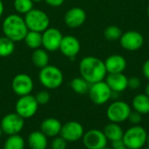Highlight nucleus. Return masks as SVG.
<instances>
[{
    "label": "nucleus",
    "mask_w": 149,
    "mask_h": 149,
    "mask_svg": "<svg viewBox=\"0 0 149 149\" xmlns=\"http://www.w3.org/2000/svg\"><path fill=\"white\" fill-rule=\"evenodd\" d=\"M16 112L24 119L32 118L38 112V104L34 96L29 94L19 97L16 103Z\"/></svg>",
    "instance_id": "8"
},
{
    "label": "nucleus",
    "mask_w": 149,
    "mask_h": 149,
    "mask_svg": "<svg viewBox=\"0 0 149 149\" xmlns=\"http://www.w3.org/2000/svg\"><path fill=\"white\" fill-rule=\"evenodd\" d=\"M83 144L86 149H102L107 146L108 140L103 131L91 129L84 133L82 137Z\"/></svg>",
    "instance_id": "10"
},
{
    "label": "nucleus",
    "mask_w": 149,
    "mask_h": 149,
    "mask_svg": "<svg viewBox=\"0 0 149 149\" xmlns=\"http://www.w3.org/2000/svg\"><path fill=\"white\" fill-rule=\"evenodd\" d=\"M25 24L30 31L43 32L50 25V18L46 12L38 9H32L24 15Z\"/></svg>",
    "instance_id": "5"
},
{
    "label": "nucleus",
    "mask_w": 149,
    "mask_h": 149,
    "mask_svg": "<svg viewBox=\"0 0 149 149\" xmlns=\"http://www.w3.org/2000/svg\"><path fill=\"white\" fill-rule=\"evenodd\" d=\"M15 50V42L6 36L0 37V57H8Z\"/></svg>",
    "instance_id": "27"
},
{
    "label": "nucleus",
    "mask_w": 149,
    "mask_h": 149,
    "mask_svg": "<svg viewBox=\"0 0 149 149\" xmlns=\"http://www.w3.org/2000/svg\"><path fill=\"white\" fill-rule=\"evenodd\" d=\"M102 149H113V148H108V147L107 146V147H105L104 148H102Z\"/></svg>",
    "instance_id": "44"
},
{
    "label": "nucleus",
    "mask_w": 149,
    "mask_h": 149,
    "mask_svg": "<svg viewBox=\"0 0 149 149\" xmlns=\"http://www.w3.org/2000/svg\"><path fill=\"white\" fill-rule=\"evenodd\" d=\"M33 4L31 0H14L13 5L17 13L25 15L33 9Z\"/></svg>",
    "instance_id": "28"
},
{
    "label": "nucleus",
    "mask_w": 149,
    "mask_h": 149,
    "mask_svg": "<svg viewBox=\"0 0 149 149\" xmlns=\"http://www.w3.org/2000/svg\"><path fill=\"white\" fill-rule=\"evenodd\" d=\"M83 126L77 121H69L62 125L59 135L69 142H75L82 139L84 135Z\"/></svg>",
    "instance_id": "14"
},
{
    "label": "nucleus",
    "mask_w": 149,
    "mask_h": 149,
    "mask_svg": "<svg viewBox=\"0 0 149 149\" xmlns=\"http://www.w3.org/2000/svg\"><path fill=\"white\" fill-rule=\"evenodd\" d=\"M127 120H129V122L131 124H133L134 126L139 125L142 121V114H141L140 112H136L134 110L131 111Z\"/></svg>",
    "instance_id": "32"
},
{
    "label": "nucleus",
    "mask_w": 149,
    "mask_h": 149,
    "mask_svg": "<svg viewBox=\"0 0 149 149\" xmlns=\"http://www.w3.org/2000/svg\"><path fill=\"white\" fill-rule=\"evenodd\" d=\"M120 43L125 50L134 52L141 49L144 45V37L141 32L131 30L122 33Z\"/></svg>",
    "instance_id": "12"
},
{
    "label": "nucleus",
    "mask_w": 149,
    "mask_h": 149,
    "mask_svg": "<svg viewBox=\"0 0 149 149\" xmlns=\"http://www.w3.org/2000/svg\"><path fill=\"white\" fill-rule=\"evenodd\" d=\"M142 74L145 78L149 81V59L147 60L142 65Z\"/></svg>",
    "instance_id": "35"
},
{
    "label": "nucleus",
    "mask_w": 149,
    "mask_h": 149,
    "mask_svg": "<svg viewBox=\"0 0 149 149\" xmlns=\"http://www.w3.org/2000/svg\"><path fill=\"white\" fill-rule=\"evenodd\" d=\"M2 29L4 36L14 42L24 40L29 29L24 18L18 14H10L3 21Z\"/></svg>",
    "instance_id": "2"
},
{
    "label": "nucleus",
    "mask_w": 149,
    "mask_h": 149,
    "mask_svg": "<svg viewBox=\"0 0 149 149\" xmlns=\"http://www.w3.org/2000/svg\"><path fill=\"white\" fill-rule=\"evenodd\" d=\"M62 32L54 27H48L42 32V46L47 52H55L59 49Z\"/></svg>",
    "instance_id": "11"
},
{
    "label": "nucleus",
    "mask_w": 149,
    "mask_h": 149,
    "mask_svg": "<svg viewBox=\"0 0 149 149\" xmlns=\"http://www.w3.org/2000/svg\"><path fill=\"white\" fill-rule=\"evenodd\" d=\"M11 88L14 93L19 97L29 95L33 90V80L27 74H18L12 79Z\"/></svg>",
    "instance_id": "13"
},
{
    "label": "nucleus",
    "mask_w": 149,
    "mask_h": 149,
    "mask_svg": "<svg viewBox=\"0 0 149 149\" xmlns=\"http://www.w3.org/2000/svg\"><path fill=\"white\" fill-rule=\"evenodd\" d=\"M4 11V5H3V3L2 0H0V18L2 17L3 13Z\"/></svg>",
    "instance_id": "37"
},
{
    "label": "nucleus",
    "mask_w": 149,
    "mask_h": 149,
    "mask_svg": "<svg viewBox=\"0 0 149 149\" xmlns=\"http://www.w3.org/2000/svg\"><path fill=\"white\" fill-rule=\"evenodd\" d=\"M104 62L107 74L123 73L127 64L125 57L120 54H112L108 56Z\"/></svg>",
    "instance_id": "18"
},
{
    "label": "nucleus",
    "mask_w": 149,
    "mask_h": 149,
    "mask_svg": "<svg viewBox=\"0 0 149 149\" xmlns=\"http://www.w3.org/2000/svg\"><path fill=\"white\" fill-rule=\"evenodd\" d=\"M145 94L149 97V83L146 85V88H145Z\"/></svg>",
    "instance_id": "38"
},
{
    "label": "nucleus",
    "mask_w": 149,
    "mask_h": 149,
    "mask_svg": "<svg viewBox=\"0 0 149 149\" xmlns=\"http://www.w3.org/2000/svg\"><path fill=\"white\" fill-rule=\"evenodd\" d=\"M80 48V42L76 37L72 35H65L63 36L58 50L69 59H74L79 54Z\"/></svg>",
    "instance_id": "15"
},
{
    "label": "nucleus",
    "mask_w": 149,
    "mask_h": 149,
    "mask_svg": "<svg viewBox=\"0 0 149 149\" xmlns=\"http://www.w3.org/2000/svg\"><path fill=\"white\" fill-rule=\"evenodd\" d=\"M34 97H35L38 105H46L50 101V98H51V96H50L49 92L46 91V90H40Z\"/></svg>",
    "instance_id": "30"
},
{
    "label": "nucleus",
    "mask_w": 149,
    "mask_h": 149,
    "mask_svg": "<svg viewBox=\"0 0 149 149\" xmlns=\"http://www.w3.org/2000/svg\"><path fill=\"white\" fill-rule=\"evenodd\" d=\"M131 111V107L127 102L116 100L107 107V117L110 122L120 124L127 120Z\"/></svg>",
    "instance_id": "6"
},
{
    "label": "nucleus",
    "mask_w": 149,
    "mask_h": 149,
    "mask_svg": "<svg viewBox=\"0 0 149 149\" xmlns=\"http://www.w3.org/2000/svg\"><path fill=\"white\" fill-rule=\"evenodd\" d=\"M48 5L52 6V7H59L61 6L65 0H44Z\"/></svg>",
    "instance_id": "34"
},
{
    "label": "nucleus",
    "mask_w": 149,
    "mask_h": 149,
    "mask_svg": "<svg viewBox=\"0 0 149 149\" xmlns=\"http://www.w3.org/2000/svg\"><path fill=\"white\" fill-rule=\"evenodd\" d=\"M86 19V11L80 7H72L69 9L64 17L65 24L70 28L80 27Z\"/></svg>",
    "instance_id": "16"
},
{
    "label": "nucleus",
    "mask_w": 149,
    "mask_h": 149,
    "mask_svg": "<svg viewBox=\"0 0 149 149\" xmlns=\"http://www.w3.org/2000/svg\"><path fill=\"white\" fill-rule=\"evenodd\" d=\"M25 142L22 136L18 134L9 135L3 143V149H24Z\"/></svg>",
    "instance_id": "26"
},
{
    "label": "nucleus",
    "mask_w": 149,
    "mask_h": 149,
    "mask_svg": "<svg viewBox=\"0 0 149 149\" xmlns=\"http://www.w3.org/2000/svg\"><path fill=\"white\" fill-rule=\"evenodd\" d=\"M62 127L61 122L55 118H47L42 121L40 131L47 137H56L60 133Z\"/></svg>",
    "instance_id": "19"
},
{
    "label": "nucleus",
    "mask_w": 149,
    "mask_h": 149,
    "mask_svg": "<svg viewBox=\"0 0 149 149\" xmlns=\"http://www.w3.org/2000/svg\"><path fill=\"white\" fill-rule=\"evenodd\" d=\"M133 109L142 115L149 113V97L146 94L136 95L132 101Z\"/></svg>",
    "instance_id": "21"
},
{
    "label": "nucleus",
    "mask_w": 149,
    "mask_h": 149,
    "mask_svg": "<svg viewBox=\"0 0 149 149\" xmlns=\"http://www.w3.org/2000/svg\"><path fill=\"white\" fill-rule=\"evenodd\" d=\"M38 80L45 88L55 90L62 85L64 82V75L58 67L47 65L45 68H40Z\"/></svg>",
    "instance_id": "3"
},
{
    "label": "nucleus",
    "mask_w": 149,
    "mask_h": 149,
    "mask_svg": "<svg viewBox=\"0 0 149 149\" xmlns=\"http://www.w3.org/2000/svg\"><path fill=\"white\" fill-rule=\"evenodd\" d=\"M67 146V141L64 140L61 136L54 137L51 143V148L52 149H66Z\"/></svg>",
    "instance_id": "31"
},
{
    "label": "nucleus",
    "mask_w": 149,
    "mask_h": 149,
    "mask_svg": "<svg viewBox=\"0 0 149 149\" xmlns=\"http://www.w3.org/2000/svg\"><path fill=\"white\" fill-rule=\"evenodd\" d=\"M49 54L45 48H37L34 49L31 54L32 63L39 68H43L45 66L49 65Z\"/></svg>",
    "instance_id": "23"
},
{
    "label": "nucleus",
    "mask_w": 149,
    "mask_h": 149,
    "mask_svg": "<svg viewBox=\"0 0 149 149\" xmlns=\"http://www.w3.org/2000/svg\"><path fill=\"white\" fill-rule=\"evenodd\" d=\"M90 85L91 84L81 76L73 78L70 83L72 90L79 95H84L87 93L89 90Z\"/></svg>",
    "instance_id": "25"
},
{
    "label": "nucleus",
    "mask_w": 149,
    "mask_h": 149,
    "mask_svg": "<svg viewBox=\"0 0 149 149\" xmlns=\"http://www.w3.org/2000/svg\"><path fill=\"white\" fill-rule=\"evenodd\" d=\"M24 40L28 47L33 50L39 48L42 46V32L29 30Z\"/></svg>",
    "instance_id": "24"
},
{
    "label": "nucleus",
    "mask_w": 149,
    "mask_h": 149,
    "mask_svg": "<svg viewBox=\"0 0 149 149\" xmlns=\"http://www.w3.org/2000/svg\"><path fill=\"white\" fill-rule=\"evenodd\" d=\"M79 69L80 76L90 84L104 81L107 75L105 62L95 56L84 57L79 62Z\"/></svg>",
    "instance_id": "1"
},
{
    "label": "nucleus",
    "mask_w": 149,
    "mask_h": 149,
    "mask_svg": "<svg viewBox=\"0 0 149 149\" xmlns=\"http://www.w3.org/2000/svg\"><path fill=\"white\" fill-rule=\"evenodd\" d=\"M144 149H149V147L148 148H144Z\"/></svg>",
    "instance_id": "45"
},
{
    "label": "nucleus",
    "mask_w": 149,
    "mask_h": 149,
    "mask_svg": "<svg viewBox=\"0 0 149 149\" xmlns=\"http://www.w3.org/2000/svg\"><path fill=\"white\" fill-rule=\"evenodd\" d=\"M146 143L148 144V146L149 147V134H148V136H147V142Z\"/></svg>",
    "instance_id": "39"
},
{
    "label": "nucleus",
    "mask_w": 149,
    "mask_h": 149,
    "mask_svg": "<svg viewBox=\"0 0 149 149\" xmlns=\"http://www.w3.org/2000/svg\"><path fill=\"white\" fill-rule=\"evenodd\" d=\"M28 145L31 149H46L48 146L47 136L41 131H34L28 137Z\"/></svg>",
    "instance_id": "20"
},
{
    "label": "nucleus",
    "mask_w": 149,
    "mask_h": 149,
    "mask_svg": "<svg viewBox=\"0 0 149 149\" xmlns=\"http://www.w3.org/2000/svg\"><path fill=\"white\" fill-rule=\"evenodd\" d=\"M103 133L106 135L107 139L110 141L121 140L124 134V131L121 128V126L119 124L113 123V122L107 124L104 127Z\"/></svg>",
    "instance_id": "22"
},
{
    "label": "nucleus",
    "mask_w": 149,
    "mask_h": 149,
    "mask_svg": "<svg viewBox=\"0 0 149 149\" xmlns=\"http://www.w3.org/2000/svg\"><path fill=\"white\" fill-rule=\"evenodd\" d=\"M119 149H129L128 148H127L126 146H123L122 148H119Z\"/></svg>",
    "instance_id": "41"
},
{
    "label": "nucleus",
    "mask_w": 149,
    "mask_h": 149,
    "mask_svg": "<svg viewBox=\"0 0 149 149\" xmlns=\"http://www.w3.org/2000/svg\"><path fill=\"white\" fill-rule=\"evenodd\" d=\"M3 134V131H2V128H1V126H0V136Z\"/></svg>",
    "instance_id": "42"
},
{
    "label": "nucleus",
    "mask_w": 149,
    "mask_h": 149,
    "mask_svg": "<svg viewBox=\"0 0 149 149\" xmlns=\"http://www.w3.org/2000/svg\"><path fill=\"white\" fill-rule=\"evenodd\" d=\"M105 81L113 92L120 93L128 88V77L123 73L107 74Z\"/></svg>",
    "instance_id": "17"
},
{
    "label": "nucleus",
    "mask_w": 149,
    "mask_h": 149,
    "mask_svg": "<svg viewBox=\"0 0 149 149\" xmlns=\"http://www.w3.org/2000/svg\"><path fill=\"white\" fill-rule=\"evenodd\" d=\"M0 126L3 133L7 135L18 134L24 126V119L17 112L8 113L2 119Z\"/></svg>",
    "instance_id": "9"
},
{
    "label": "nucleus",
    "mask_w": 149,
    "mask_h": 149,
    "mask_svg": "<svg viewBox=\"0 0 149 149\" xmlns=\"http://www.w3.org/2000/svg\"><path fill=\"white\" fill-rule=\"evenodd\" d=\"M121 35L122 31L117 25H109L104 31V37L110 41H115L120 40Z\"/></svg>",
    "instance_id": "29"
},
{
    "label": "nucleus",
    "mask_w": 149,
    "mask_h": 149,
    "mask_svg": "<svg viewBox=\"0 0 149 149\" xmlns=\"http://www.w3.org/2000/svg\"><path fill=\"white\" fill-rule=\"evenodd\" d=\"M141 85V82L139 77L132 76L128 78V88L131 90H138Z\"/></svg>",
    "instance_id": "33"
},
{
    "label": "nucleus",
    "mask_w": 149,
    "mask_h": 149,
    "mask_svg": "<svg viewBox=\"0 0 149 149\" xmlns=\"http://www.w3.org/2000/svg\"><path fill=\"white\" fill-rule=\"evenodd\" d=\"M147 131L139 125H135L124 132L122 141L129 149H141L147 142Z\"/></svg>",
    "instance_id": "4"
},
{
    "label": "nucleus",
    "mask_w": 149,
    "mask_h": 149,
    "mask_svg": "<svg viewBox=\"0 0 149 149\" xmlns=\"http://www.w3.org/2000/svg\"><path fill=\"white\" fill-rule=\"evenodd\" d=\"M111 144H112V148L113 149H119L120 148H122L124 145L123 143V141L122 139L121 140H117V141H111Z\"/></svg>",
    "instance_id": "36"
},
{
    "label": "nucleus",
    "mask_w": 149,
    "mask_h": 149,
    "mask_svg": "<svg viewBox=\"0 0 149 149\" xmlns=\"http://www.w3.org/2000/svg\"><path fill=\"white\" fill-rule=\"evenodd\" d=\"M88 94L91 101L97 105H105L112 98V90L106 81H100L91 84Z\"/></svg>",
    "instance_id": "7"
},
{
    "label": "nucleus",
    "mask_w": 149,
    "mask_h": 149,
    "mask_svg": "<svg viewBox=\"0 0 149 149\" xmlns=\"http://www.w3.org/2000/svg\"><path fill=\"white\" fill-rule=\"evenodd\" d=\"M147 12H148V15L149 16V4L148 6V9H147Z\"/></svg>",
    "instance_id": "43"
},
{
    "label": "nucleus",
    "mask_w": 149,
    "mask_h": 149,
    "mask_svg": "<svg viewBox=\"0 0 149 149\" xmlns=\"http://www.w3.org/2000/svg\"><path fill=\"white\" fill-rule=\"evenodd\" d=\"M31 1H32L33 3H40L42 0H31Z\"/></svg>",
    "instance_id": "40"
}]
</instances>
